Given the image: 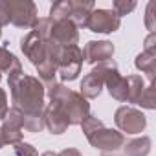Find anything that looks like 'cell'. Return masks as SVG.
<instances>
[{
	"label": "cell",
	"instance_id": "obj_1",
	"mask_svg": "<svg viewBox=\"0 0 156 156\" xmlns=\"http://www.w3.org/2000/svg\"><path fill=\"white\" fill-rule=\"evenodd\" d=\"M8 85L11 92V103L24 114L42 112L46 108V90L44 85L33 75H26L22 72L8 77Z\"/></svg>",
	"mask_w": 156,
	"mask_h": 156
},
{
	"label": "cell",
	"instance_id": "obj_2",
	"mask_svg": "<svg viewBox=\"0 0 156 156\" xmlns=\"http://www.w3.org/2000/svg\"><path fill=\"white\" fill-rule=\"evenodd\" d=\"M8 13H9V22L17 28L24 30H33L39 22V13L37 6L31 0H6Z\"/></svg>",
	"mask_w": 156,
	"mask_h": 156
},
{
	"label": "cell",
	"instance_id": "obj_3",
	"mask_svg": "<svg viewBox=\"0 0 156 156\" xmlns=\"http://www.w3.org/2000/svg\"><path fill=\"white\" fill-rule=\"evenodd\" d=\"M83 68V50L79 46H64L59 66H57V75L61 81H75L81 73Z\"/></svg>",
	"mask_w": 156,
	"mask_h": 156
},
{
	"label": "cell",
	"instance_id": "obj_4",
	"mask_svg": "<svg viewBox=\"0 0 156 156\" xmlns=\"http://www.w3.org/2000/svg\"><path fill=\"white\" fill-rule=\"evenodd\" d=\"M114 121L116 127L119 129V132L123 134H141L147 127V118L141 110L134 108V107H119L114 114Z\"/></svg>",
	"mask_w": 156,
	"mask_h": 156
},
{
	"label": "cell",
	"instance_id": "obj_5",
	"mask_svg": "<svg viewBox=\"0 0 156 156\" xmlns=\"http://www.w3.org/2000/svg\"><path fill=\"white\" fill-rule=\"evenodd\" d=\"M121 26V19L112 11V9H94L87 20V30L92 33H114Z\"/></svg>",
	"mask_w": 156,
	"mask_h": 156
},
{
	"label": "cell",
	"instance_id": "obj_6",
	"mask_svg": "<svg viewBox=\"0 0 156 156\" xmlns=\"http://www.w3.org/2000/svg\"><path fill=\"white\" fill-rule=\"evenodd\" d=\"M87 140H88V143H90L94 149H98V151H101V152H116L118 149H121V147L125 145V136H123L119 130L107 129V127L96 130V132L90 134Z\"/></svg>",
	"mask_w": 156,
	"mask_h": 156
},
{
	"label": "cell",
	"instance_id": "obj_7",
	"mask_svg": "<svg viewBox=\"0 0 156 156\" xmlns=\"http://www.w3.org/2000/svg\"><path fill=\"white\" fill-rule=\"evenodd\" d=\"M61 107L66 114V119L70 125H81V121L90 114V103L85 99L79 92H70L64 101H61Z\"/></svg>",
	"mask_w": 156,
	"mask_h": 156
},
{
	"label": "cell",
	"instance_id": "obj_8",
	"mask_svg": "<svg viewBox=\"0 0 156 156\" xmlns=\"http://www.w3.org/2000/svg\"><path fill=\"white\" fill-rule=\"evenodd\" d=\"M22 121H24V112L19 110L17 107H9L6 118L2 119L0 132L4 136L6 145H15L22 141Z\"/></svg>",
	"mask_w": 156,
	"mask_h": 156
},
{
	"label": "cell",
	"instance_id": "obj_9",
	"mask_svg": "<svg viewBox=\"0 0 156 156\" xmlns=\"http://www.w3.org/2000/svg\"><path fill=\"white\" fill-rule=\"evenodd\" d=\"M50 41V39H48ZM48 41H44L42 37H39V33L35 31V30H31L26 37H22V41H20V50H22V53L30 59V62L37 68L42 61H44V57H46V42Z\"/></svg>",
	"mask_w": 156,
	"mask_h": 156
},
{
	"label": "cell",
	"instance_id": "obj_10",
	"mask_svg": "<svg viewBox=\"0 0 156 156\" xmlns=\"http://www.w3.org/2000/svg\"><path fill=\"white\" fill-rule=\"evenodd\" d=\"M114 44L110 41H90L87 42L85 50H83V61L88 64H99V62H107L112 59L114 55Z\"/></svg>",
	"mask_w": 156,
	"mask_h": 156
},
{
	"label": "cell",
	"instance_id": "obj_11",
	"mask_svg": "<svg viewBox=\"0 0 156 156\" xmlns=\"http://www.w3.org/2000/svg\"><path fill=\"white\" fill-rule=\"evenodd\" d=\"M44 127L51 134H64L68 130L70 123L59 101H50V105L44 108Z\"/></svg>",
	"mask_w": 156,
	"mask_h": 156
},
{
	"label": "cell",
	"instance_id": "obj_12",
	"mask_svg": "<svg viewBox=\"0 0 156 156\" xmlns=\"http://www.w3.org/2000/svg\"><path fill=\"white\" fill-rule=\"evenodd\" d=\"M51 39L61 46H77V42H79V31H77V26L70 19L61 20V22L53 24Z\"/></svg>",
	"mask_w": 156,
	"mask_h": 156
},
{
	"label": "cell",
	"instance_id": "obj_13",
	"mask_svg": "<svg viewBox=\"0 0 156 156\" xmlns=\"http://www.w3.org/2000/svg\"><path fill=\"white\" fill-rule=\"evenodd\" d=\"M94 9H96V4L92 2V0H72L70 20L77 28H87V20H88L90 13Z\"/></svg>",
	"mask_w": 156,
	"mask_h": 156
},
{
	"label": "cell",
	"instance_id": "obj_14",
	"mask_svg": "<svg viewBox=\"0 0 156 156\" xmlns=\"http://www.w3.org/2000/svg\"><path fill=\"white\" fill-rule=\"evenodd\" d=\"M134 66L147 73L151 85H154V73H156V50H143L141 53L136 55L134 59Z\"/></svg>",
	"mask_w": 156,
	"mask_h": 156
},
{
	"label": "cell",
	"instance_id": "obj_15",
	"mask_svg": "<svg viewBox=\"0 0 156 156\" xmlns=\"http://www.w3.org/2000/svg\"><path fill=\"white\" fill-rule=\"evenodd\" d=\"M103 87H105V85H103V79H101L98 73L90 72L88 75H85V77H83L79 94H81L85 99H96V98H99V94H101Z\"/></svg>",
	"mask_w": 156,
	"mask_h": 156
},
{
	"label": "cell",
	"instance_id": "obj_16",
	"mask_svg": "<svg viewBox=\"0 0 156 156\" xmlns=\"http://www.w3.org/2000/svg\"><path fill=\"white\" fill-rule=\"evenodd\" d=\"M19 72H22V64L17 59V55L11 53L6 46H0V73H8L9 77Z\"/></svg>",
	"mask_w": 156,
	"mask_h": 156
},
{
	"label": "cell",
	"instance_id": "obj_17",
	"mask_svg": "<svg viewBox=\"0 0 156 156\" xmlns=\"http://www.w3.org/2000/svg\"><path fill=\"white\" fill-rule=\"evenodd\" d=\"M152 147V141L149 136H141V138H134L130 141H127L123 145V151L127 156H149Z\"/></svg>",
	"mask_w": 156,
	"mask_h": 156
},
{
	"label": "cell",
	"instance_id": "obj_18",
	"mask_svg": "<svg viewBox=\"0 0 156 156\" xmlns=\"http://www.w3.org/2000/svg\"><path fill=\"white\" fill-rule=\"evenodd\" d=\"M143 88H145V81L141 75H127V103L136 105Z\"/></svg>",
	"mask_w": 156,
	"mask_h": 156
},
{
	"label": "cell",
	"instance_id": "obj_19",
	"mask_svg": "<svg viewBox=\"0 0 156 156\" xmlns=\"http://www.w3.org/2000/svg\"><path fill=\"white\" fill-rule=\"evenodd\" d=\"M70 13H72V0H59V2H55L50 8V17L48 19L55 24V22H61V20H68Z\"/></svg>",
	"mask_w": 156,
	"mask_h": 156
},
{
	"label": "cell",
	"instance_id": "obj_20",
	"mask_svg": "<svg viewBox=\"0 0 156 156\" xmlns=\"http://www.w3.org/2000/svg\"><path fill=\"white\" fill-rule=\"evenodd\" d=\"M42 129H44V110H42V112L24 114L22 130H28V132H41Z\"/></svg>",
	"mask_w": 156,
	"mask_h": 156
},
{
	"label": "cell",
	"instance_id": "obj_21",
	"mask_svg": "<svg viewBox=\"0 0 156 156\" xmlns=\"http://www.w3.org/2000/svg\"><path fill=\"white\" fill-rule=\"evenodd\" d=\"M105 127V123L98 118V116H92V114H88L83 121H81V129H83V134L88 138L90 134H94L96 130H99V129H103Z\"/></svg>",
	"mask_w": 156,
	"mask_h": 156
},
{
	"label": "cell",
	"instance_id": "obj_22",
	"mask_svg": "<svg viewBox=\"0 0 156 156\" xmlns=\"http://www.w3.org/2000/svg\"><path fill=\"white\" fill-rule=\"evenodd\" d=\"M152 88H154V85L145 87V88H143V92L140 94V98H138V103H136V105H140L141 108H147V110H154V108H156V105H154V98H152Z\"/></svg>",
	"mask_w": 156,
	"mask_h": 156
},
{
	"label": "cell",
	"instance_id": "obj_23",
	"mask_svg": "<svg viewBox=\"0 0 156 156\" xmlns=\"http://www.w3.org/2000/svg\"><path fill=\"white\" fill-rule=\"evenodd\" d=\"M112 11L121 19L123 15H129L130 11H134L136 9V2H134V0H116V2L112 4Z\"/></svg>",
	"mask_w": 156,
	"mask_h": 156
},
{
	"label": "cell",
	"instance_id": "obj_24",
	"mask_svg": "<svg viewBox=\"0 0 156 156\" xmlns=\"http://www.w3.org/2000/svg\"><path fill=\"white\" fill-rule=\"evenodd\" d=\"M13 151H15V156H39L37 149L31 143H26V141L15 143L13 145Z\"/></svg>",
	"mask_w": 156,
	"mask_h": 156
},
{
	"label": "cell",
	"instance_id": "obj_25",
	"mask_svg": "<svg viewBox=\"0 0 156 156\" xmlns=\"http://www.w3.org/2000/svg\"><path fill=\"white\" fill-rule=\"evenodd\" d=\"M154 9H156V4L151 2L147 4V9H145V26H147V30H151V33L156 30V15H154Z\"/></svg>",
	"mask_w": 156,
	"mask_h": 156
},
{
	"label": "cell",
	"instance_id": "obj_26",
	"mask_svg": "<svg viewBox=\"0 0 156 156\" xmlns=\"http://www.w3.org/2000/svg\"><path fill=\"white\" fill-rule=\"evenodd\" d=\"M9 107H8V96L4 92V88H0V119H4L8 114Z\"/></svg>",
	"mask_w": 156,
	"mask_h": 156
},
{
	"label": "cell",
	"instance_id": "obj_27",
	"mask_svg": "<svg viewBox=\"0 0 156 156\" xmlns=\"http://www.w3.org/2000/svg\"><path fill=\"white\" fill-rule=\"evenodd\" d=\"M9 24V13H8V6L6 0H0V26Z\"/></svg>",
	"mask_w": 156,
	"mask_h": 156
},
{
	"label": "cell",
	"instance_id": "obj_28",
	"mask_svg": "<svg viewBox=\"0 0 156 156\" xmlns=\"http://www.w3.org/2000/svg\"><path fill=\"white\" fill-rule=\"evenodd\" d=\"M143 50H156V33H149L147 39L143 41Z\"/></svg>",
	"mask_w": 156,
	"mask_h": 156
},
{
	"label": "cell",
	"instance_id": "obj_29",
	"mask_svg": "<svg viewBox=\"0 0 156 156\" xmlns=\"http://www.w3.org/2000/svg\"><path fill=\"white\" fill-rule=\"evenodd\" d=\"M57 156H83V154H81V151H77V149H72V147H70V149L61 151Z\"/></svg>",
	"mask_w": 156,
	"mask_h": 156
},
{
	"label": "cell",
	"instance_id": "obj_30",
	"mask_svg": "<svg viewBox=\"0 0 156 156\" xmlns=\"http://www.w3.org/2000/svg\"><path fill=\"white\" fill-rule=\"evenodd\" d=\"M41 156H57V152H51V151H46V152H42Z\"/></svg>",
	"mask_w": 156,
	"mask_h": 156
},
{
	"label": "cell",
	"instance_id": "obj_31",
	"mask_svg": "<svg viewBox=\"0 0 156 156\" xmlns=\"http://www.w3.org/2000/svg\"><path fill=\"white\" fill-rule=\"evenodd\" d=\"M6 145V141H4V136H2V132H0V149H2Z\"/></svg>",
	"mask_w": 156,
	"mask_h": 156
},
{
	"label": "cell",
	"instance_id": "obj_32",
	"mask_svg": "<svg viewBox=\"0 0 156 156\" xmlns=\"http://www.w3.org/2000/svg\"><path fill=\"white\" fill-rule=\"evenodd\" d=\"M101 156H118V154H116V152H103Z\"/></svg>",
	"mask_w": 156,
	"mask_h": 156
},
{
	"label": "cell",
	"instance_id": "obj_33",
	"mask_svg": "<svg viewBox=\"0 0 156 156\" xmlns=\"http://www.w3.org/2000/svg\"><path fill=\"white\" fill-rule=\"evenodd\" d=\"M0 37H2V26H0Z\"/></svg>",
	"mask_w": 156,
	"mask_h": 156
},
{
	"label": "cell",
	"instance_id": "obj_34",
	"mask_svg": "<svg viewBox=\"0 0 156 156\" xmlns=\"http://www.w3.org/2000/svg\"><path fill=\"white\" fill-rule=\"evenodd\" d=\"M0 81H2V73H0Z\"/></svg>",
	"mask_w": 156,
	"mask_h": 156
}]
</instances>
